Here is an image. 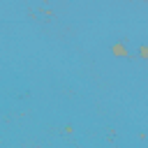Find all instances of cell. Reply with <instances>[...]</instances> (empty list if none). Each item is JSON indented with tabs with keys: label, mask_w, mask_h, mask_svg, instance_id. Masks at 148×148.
<instances>
[{
	"label": "cell",
	"mask_w": 148,
	"mask_h": 148,
	"mask_svg": "<svg viewBox=\"0 0 148 148\" xmlns=\"http://www.w3.org/2000/svg\"><path fill=\"white\" fill-rule=\"evenodd\" d=\"M111 51H113L118 58H127V56H130V49H127L125 44H113V46H111Z\"/></svg>",
	"instance_id": "obj_1"
},
{
	"label": "cell",
	"mask_w": 148,
	"mask_h": 148,
	"mask_svg": "<svg viewBox=\"0 0 148 148\" xmlns=\"http://www.w3.org/2000/svg\"><path fill=\"white\" fill-rule=\"evenodd\" d=\"M139 58H143V60L148 58V49H146V44H141V46H139Z\"/></svg>",
	"instance_id": "obj_2"
}]
</instances>
